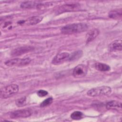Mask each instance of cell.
I'll use <instances>...</instances> for the list:
<instances>
[{
    "label": "cell",
    "mask_w": 122,
    "mask_h": 122,
    "mask_svg": "<svg viewBox=\"0 0 122 122\" xmlns=\"http://www.w3.org/2000/svg\"><path fill=\"white\" fill-rule=\"evenodd\" d=\"M88 28V26L85 23H72L63 26L61 29V31L63 34H71L84 31L86 30Z\"/></svg>",
    "instance_id": "6da1fadb"
},
{
    "label": "cell",
    "mask_w": 122,
    "mask_h": 122,
    "mask_svg": "<svg viewBox=\"0 0 122 122\" xmlns=\"http://www.w3.org/2000/svg\"><path fill=\"white\" fill-rule=\"evenodd\" d=\"M111 92L112 89L110 87L102 86L90 89L88 91L87 94L89 96L96 97L102 95H107Z\"/></svg>",
    "instance_id": "7a4b0ae2"
},
{
    "label": "cell",
    "mask_w": 122,
    "mask_h": 122,
    "mask_svg": "<svg viewBox=\"0 0 122 122\" xmlns=\"http://www.w3.org/2000/svg\"><path fill=\"white\" fill-rule=\"evenodd\" d=\"M19 87L15 84H10L1 89L0 91L1 98L3 99L8 98L18 92Z\"/></svg>",
    "instance_id": "3957f363"
},
{
    "label": "cell",
    "mask_w": 122,
    "mask_h": 122,
    "mask_svg": "<svg viewBox=\"0 0 122 122\" xmlns=\"http://www.w3.org/2000/svg\"><path fill=\"white\" fill-rule=\"evenodd\" d=\"M31 60L30 58H24V59H20V58H15L11 59L8 61H7L5 62V64L9 67H13V66H25L29 64Z\"/></svg>",
    "instance_id": "277c9868"
},
{
    "label": "cell",
    "mask_w": 122,
    "mask_h": 122,
    "mask_svg": "<svg viewBox=\"0 0 122 122\" xmlns=\"http://www.w3.org/2000/svg\"><path fill=\"white\" fill-rule=\"evenodd\" d=\"M32 113V111L30 109H23L15 111L10 115L11 118H26L30 116Z\"/></svg>",
    "instance_id": "5b68a950"
},
{
    "label": "cell",
    "mask_w": 122,
    "mask_h": 122,
    "mask_svg": "<svg viewBox=\"0 0 122 122\" xmlns=\"http://www.w3.org/2000/svg\"><path fill=\"white\" fill-rule=\"evenodd\" d=\"M80 8V5L78 3L64 4L59 7L56 10V13L57 14H60L64 12H70L77 10H79Z\"/></svg>",
    "instance_id": "8992f818"
},
{
    "label": "cell",
    "mask_w": 122,
    "mask_h": 122,
    "mask_svg": "<svg viewBox=\"0 0 122 122\" xmlns=\"http://www.w3.org/2000/svg\"><path fill=\"white\" fill-rule=\"evenodd\" d=\"M87 67L83 64H79L76 66L73 71V75L75 78H82L86 75L87 73Z\"/></svg>",
    "instance_id": "52a82bcc"
},
{
    "label": "cell",
    "mask_w": 122,
    "mask_h": 122,
    "mask_svg": "<svg viewBox=\"0 0 122 122\" xmlns=\"http://www.w3.org/2000/svg\"><path fill=\"white\" fill-rule=\"evenodd\" d=\"M34 50V48L32 46H26L19 47L13 50L11 52V55L12 56H20L26 53L33 51Z\"/></svg>",
    "instance_id": "ba28073f"
},
{
    "label": "cell",
    "mask_w": 122,
    "mask_h": 122,
    "mask_svg": "<svg viewBox=\"0 0 122 122\" xmlns=\"http://www.w3.org/2000/svg\"><path fill=\"white\" fill-rule=\"evenodd\" d=\"M70 54L66 52H63L57 54L53 59L52 63L54 64H60L65 61L68 60Z\"/></svg>",
    "instance_id": "9c48e42d"
},
{
    "label": "cell",
    "mask_w": 122,
    "mask_h": 122,
    "mask_svg": "<svg viewBox=\"0 0 122 122\" xmlns=\"http://www.w3.org/2000/svg\"><path fill=\"white\" fill-rule=\"evenodd\" d=\"M43 19V17L41 16H35L31 17L30 18L26 20L20 21V24H26L28 25H35L40 22Z\"/></svg>",
    "instance_id": "30bf717a"
},
{
    "label": "cell",
    "mask_w": 122,
    "mask_h": 122,
    "mask_svg": "<svg viewBox=\"0 0 122 122\" xmlns=\"http://www.w3.org/2000/svg\"><path fill=\"white\" fill-rule=\"evenodd\" d=\"M99 34V31L97 29H93L90 30L86 36V43H89L95 39Z\"/></svg>",
    "instance_id": "8fae6325"
},
{
    "label": "cell",
    "mask_w": 122,
    "mask_h": 122,
    "mask_svg": "<svg viewBox=\"0 0 122 122\" xmlns=\"http://www.w3.org/2000/svg\"><path fill=\"white\" fill-rule=\"evenodd\" d=\"M122 48L121 40H117L113 41L109 46L111 51H121Z\"/></svg>",
    "instance_id": "7c38bea8"
},
{
    "label": "cell",
    "mask_w": 122,
    "mask_h": 122,
    "mask_svg": "<svg viewBox=\"0 0 122 122\" xmlns=\"http://www.w3.org/2000/svg\"><path fill=\"white\" fill-rule=\"evenodd\" d=\"M108 16L110 18L118 20L121 19L122 16V10L121 9L114 10L109 12Z\"/></svg>",
    "instance_id": "4fadbf2b"
},
{
    "label": "cell",
    "mask_w": 122,
    "mask_h": 122,
    "mask_svg": "<svg viewBox=\"0 0 122 122\" xmlns=\"http://www.w3.org/2000/svg\"><path fill=\"white\" fill-rule=\"evenodd\" d=\"M106 108L108 110L121 108L122 103L117 101H111L107 103L106 105Z\"/></svg>",
    "instance_id": "5bb4252c"
},
{
    "label": "cell",
    "mask_w": 122,
    "mask_h": 122,
    "mask_svg": "<svg viewBox=\"0 0 122 122\" xmlns=\"http://www.w3.org/2000/svg\"><path fill=\"white\" fill-rule=\"evenodd\" d=\"M94 66L96 70L101 71H109L111 69L110 67L108 65L104 63H100V62L96 63Z\"/></svg>",
    "instance_id": "9a60e30c"
},
{
    "label": "cell",
    "mask_w": 122,
    "mask_h": 122,
    "mask_svg": "<svg viewBox=\"0 0 122 122\" xmlns=\"http://www.w3.org/2000/svg\"><path fill=\"white\" fill-rule=\"evenodd\" d=\"M39 4L36 3L35 1H26L23 2L21 5L20 7L23 9H31L36 6Z\"/></svg>",
    "instance_id": "2e32d148"
},
{
    "label": "cell",
    "mask_w": 122,
    "mask_h": 122,
    "mask_svg": "<svg viewBox=\"0 0 122 122\" xmlns=\"http://www.w3.org/2000/svg\"><path fill=\"white\" fill-rule=\"evenodd\" d=\"M82 55V51H78L72 53L70 55L69 58L68 60L69 61H73L77 60L80 58Z\"/></svg>",
    "instance_id": "e0dca14e"
},
{
    "label": "cell",
    "mask_w": 122,
    "mask_h": 122,
    "mask_svg": "<svg viewBox=\"0 0 122 122\" xmlns=\"http://www.w3.org/2000/svg\"><path fill=\"white\" fill-rule=\"evenodd\" d=\"M83 116V113L81 112L80 111H75L71 114V117L73 120H78L82 119Z\"/></svg>",
    "instance_id": "ac0fdd59"
},
{
    "label": "cell",
    "mask_w": 122,
    "mask_h": 122,
    "mask_svg": "<svg viewBox=\"0 0 122 122\" xmlns=\"http://www.w3.org/2000/svg\"><path fill=\"white\" fill-rule=\"evenodd\" d=\"M53 101V99L51 97L48 98L43 101L41 104H40V107H45L46 106H48L50 105Z\"/></svg>",
    "instance_id": "d6986e66"
},
{
    "label": "cell",
    "mask_w": 122,
    "mask_h": 122,
    "mask_svg": "<svg viewBox=\"0 0 122 122\" xmlns=\"http://www.w3.org/2000/svg\"><path fill=\"white\" fill-rule=\"evenodd\" d=\"M16 104L18 106H22L26 104V97H23L18 99L16 101Z\"/></svg>",
    "instance_id": "ffe728a7"
},
{
    "label": "cell",
    "mask_w": 122,
    "mask_h": 122,
    "mask_svg": "<svg viewBox=\"0 0 122 122\" xmlns=\"http://www.w3.org/2000/svg\"><path fill=\"white\" fill-rule=\"evenodd\" d=\"M48 93L47 91H46L45 90H39L37 92V94L40 97H44L46 95H47L48 94Z\"/></svg>",
    "instance_id": "44dd1931"
}]
</instances>
